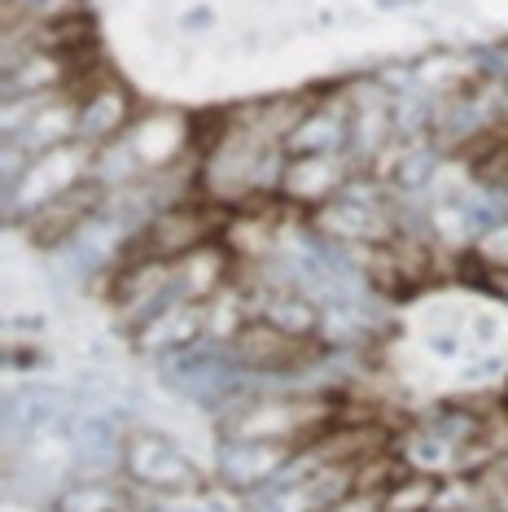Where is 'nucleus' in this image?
<instances>
[{"label": "nucleus", "mask_w": 508, "mask_h": 512, "mask_svg": "<svg viewBox=\"0 0 508 512\" xmlns=\"http://www.w3.org/2000/svg\"><path fill=\"white\" fill-rule=\"evenodd\" d=\"M71 14H88L84 0H0L5 27H36V22H57Z\"/></svg>", "instance_id": "obj_14"}, {"label": "nucleus", "mask_w": 508, "mask_h": 512, "mask_svg": "<svg viewBox=\"0 0 508 512\" xmlns=\"http://www.w3.org/2000/svg\"><path fill=\"white\" fill-rule=\"evenodd\" d=\"M110 184L106 180H97V176H84L79 184H71L66 193H57V197H49L44 206H36L22 224H14V228H22L27 232V241L36 250H44V254H53V250H62L71 237H79L92 219H97L101 211L110 206Z\"/></svg>", "instance_id": "obj_4"}, {"label": "nucleus", "mask_w": 508, "mask_h": 512, "mask_svg": "<svg viewBox=\"0 0 508 512\" xmlns=\"http://www.w3.org/2000/svg\"><path fill=\"white\" fill-rule=\"evenodd\" d=\"M189 136L193 132H189V119H184V114H141V119L132 123V132H127V145L136 149V158H141V167L149 176V171L176 167Z\"/></svg>", "instance_id": "obj_10"}, {"label": "nucleus", "mask_w": 508, "mask_h": 512, "mask_svg": "<svg viewBox=\"0 0 508 512\" xmlns=\"http://www.w3.org/2000/svg\"><path fill=\"white\" fill-rule=\"evenodd\" d=\"M500 407H504V416H508V386H504V394H500Z\"/></svg>", "instance_id": "obj_17"}, {"label": "nucleus", "mask_w": 508, "mask_h": 512, "mask_svg": "<svg viewBox=\"0 0 508 512\" xmlns=\"http://www.w3.org/2000/svg\"><path fill=\"white\" fill-rule=\"evenodd\" d=\"M228 219H233V211L211 202V197H180V202L163 206V211L127 241V254H149V259L176 263L198 246H206V241L224 237Z\"/></svg>", "instance_id": "obj_1"}, {"label": "nucleus", "mask_w": 508, "mask_h": 512, "mask_svg": "<svg viewBox=\"0 0 508 512\" xmlns=\"http://www.w3.org/2000/svg\"><path fill=\"white\" fill-rule=\"evenodd\" d=\"M92 158L97 149L84 145V141H71V145H57V149H44L27 162V171L18 176L14 189H5V219L9 224H22L36 206H44L49 197L66 193L71 184H79L84 176H92Z\"/></svg>", "instance_id": "obj_3"}, {"label": "nucleus", "mask_w": 508, "mask_h": 512, "mask_svg": "<svg viewBox=\"0 0 508 512\" xmlns=\"http://www.w3.org/2000/svg\"><path fill=\"white\" fill-rule=\"evenodd\" d=\"M303 447H290V442H268V438H219V482L233 486L237 495L259 491V486L276 482L290 460Z\"/></svg>", "instance_id": "obj_5"}, {"label": "nucleus", "mask_w": 508, "mask_h": 512, "mask_svg": "<svg viewBox=\"0 0 508 512\" xmlns=\"http://www.w3.org/2000/svg\"><path fill=\"white\" fill-rule=\"evenodd\" d=\"M473 263H482L487 272H508V215L504 219H495V224H487L473 237V246L465 250Z\"/></svg>", "instance_id": "obj_15"}, {"label": "nucleus", "mask_w": 508, "mask_h": 512, "mask_svg": "<svg viewBox=\"0 0 508 512\" xmlns=\"http://www.w3.org/2000/svg\"><path fill=\"white\" fill-rule=\"evenodd\" d=\"M346 141H351V97L342 88L329 97H311L285 149L290 154H346Z\"/></svg>", "instance_id": "obj_9"}, {"label": "nucleus", "mask_w": 508, "mask_h": 512, "mask_svg": "<svg viewBox=\"0 0 508 512\" xmlns=\"http://www.w3.org/2000/svg\"><path fill=\"white\" fill-rule=\"evenodd\" d=\"M127 342H132L136 355L154 359V364L167 355L189 351V346L206 342V302H193V298L167 302L158 316H149L141 329L127 333Z\"/></svg>", "instance_id": "obj_7"}, {"label": "nucleus", "mask_w": 508, "mask_h": 512, "mask_svg": "<svg viewBox=\"0 0 508 512\" xmlns=\"http://www.w3.org/2000/svg\"><path fill=\"white\" fill-rule=\"evenodd\" d=\"M469 351H478V355H495L504 346V316L495 307H478V311H469Z\"/></svg>", "instance_id": "obj_16"}, {"label": "nucleus", "mask_w": 508, "mask_h": 512, "mask_svg": "<svg viewBox=\"0 0 508 512\" xmlns=\"http://www.w3.org/2000/svg\"><path fill=\"white\" fill-rule=\"evenodd\" d=\"M233 267H237V254L219 241H206L193 254L176 259V289L180 298H193V302H211L224 285H233Z\"/></svg>", "instance_id": "obj_11"}, {"label": "nucleus", "mask_w": 508, "mask_h": 512, "mask_svg": "<svg viewBox=\"0 0 508 512\" xmlns=\"http://www.w3.org/2000/svg\"><path fill=\"white\" fill-rule=\"evenodd\" d=\"M136 119H141V114H136V97L127 92L123 79H114V75L106 71L92 88L79 92V127H75V141L101 149V145H110V141H119V136L132 132Z\"/></svg>", "instance_id": "obj_6"}, {"label": "nucleus", "mask_w": 508, "mask_h": 512, "mask_svg": "<svg viewBox=\"0 0 508 512\" xmlns=\"http://www.w3.org/2000/svg\"><path fill=\"white\" fill-rule=\"evenodd\" d=\"M443 477L438 473H399L381 495V512H438Z\"/></svg>", "instance_id": "obj_13"}, {"label": "nucleus", "mask_w": 508, "mask_h": 512, "mask_svg": "<svg viewBox=\"0 0 508 512\" xmlns=\"http://www.w3.org/2000/svg\"><path fill=\"white\" fill-rule=\"evenodd\" d=\"M355 171L360 167L346 154H290L285 180H281V202L316 211V206H325L329 197H338L346 189V180H351Z\"/></svg>", "instance_id": "obj_8"}, {"label": "nucleus", "mask_w": 508, "mask_h": 512, "mask_svg": "<svg viewBox=\"0 0 508 512\" xmlns=\"http://www.w3.org/2000/svg\"><path fill=\"white\" fill-rule=\"evenodd\" d=\"M123 477L136 491L154 495H193L202 482L198 464L171 434L154 425H132L123 442Z\"/></svg>", "instance_id": "obj_2"}, {"label": "nucleus", "mask_w": 508, "mask_h": 512, "mask_svg": "<svg viewBox=\"0 0 508 512\" xmlns=\"http://www.w3.org/2000/svg\"><path fill=\"white\" fill-rule=\"evenodd\" d=\"M132 482H119L114 477H88L75 473L66 477V486L53 499V512H132Z\"/></svg>", "instance_id": "obj_12"}]
</instances>
